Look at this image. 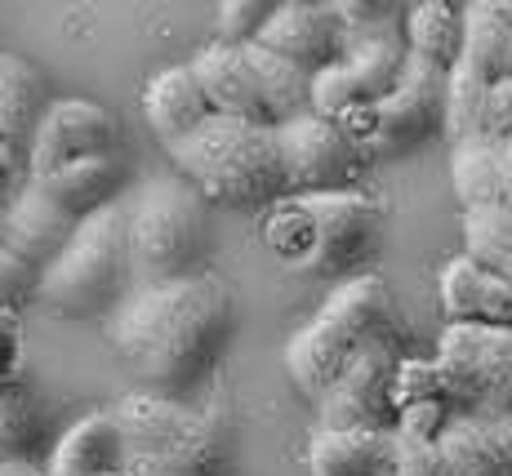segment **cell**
I'll return each instance as SVG.
<instances>
[{
    "mask_svg": "<svg viewBox=\"0 0 512 476\" xmlns=\"http://www.w3.org/2000/svg\"><path fill=\"white\" fill-rule=\"evenodd\" d=\"M232 330V294L205 272H187L179 281L139 285L112 316V343L147 392L179 396L219 361Z\"/></svg>",
    "mask_w": 512,
    "mask_h": 476,
    "instance_id": "obj_1",
    "label": "cell"
},
{
    "mask_svg": "<svg viewBox=\"0 0 512 476\" xmlns=\"http://www.w3.org/2000/svg\"><path fill=\"white\" fill-rule=\"evenodd\" d=\"M388 339H397V307L383 276H348L330 290L321 312L285 343V374L308 401H321L361 361V352Z\"/></svg>",
    "mask_w": 512,
    "mask_h": 476,
    "instance_id": "obj_2",
    "label": "cell"
},
{
    "mask_svg": "<svg viewBox=\"0 0 512 476\" xmlns=\"http://www.w3.org/2000/svg\"><path fill=\"white\" fill-rule=\"evenodd\" d=\"M179 178L196 187L205 201L223 205H277L285 192L277 130L232 116H210L192 138L170 147Z\"/></svg>",
    "mask_w": 512,
    "mask_h": 476,
    "instance_id": "obj_3",
    "label": "cell"
},
{
    "mask_svg": "<svg viewBox=\"0 0 512 476\" xmlns=\"http://www.w3.org/2000/svg\"><path fill=\"white\" fill-rule=\"evenodd\" d=\"M134 294V259H130V201H112L85 214L67 250L41 272V299L49 312L63 316H98L121 307Z\"/></svg>",
    "mask_w": 512,
    "mask_h": 476,
    "instance_id": "obj_4",
    "label": "cell"
},
{
    "mask_svg": "<svg viewBox=\"0 0 512 476\" xmlns=\"http://www.w3.org/2000/svg\"><path fill=\"white\" fill-rule=\"evenodd\" d=\"M125 472L130 476H223L228 472V436L205 410L161 392H130L121 405Z\"/></svg>",
    "mask_w": 512,
    "mask_h": 476,
    "instance_id": "obj_5",
    "label": "cell"
},
{
    "mask_svg": "<svg viewBox=\"0 0 512 476\" xmlns=\"http://www.w3.org/2000/svg\"><path fill=\"white\" fill-rule=\"evenodd\" d=\"M205 245V196L187 178H147L130 201L134 290L187 276Z\"/></svg>",
    "mask_w": 512,
    "mask_h": 476,
    "instance_id": "obj_6",
    "label": "cell"
},
{
    "mask_svg": "<svg viewBox=\"0 0 512 476\" xmlns=\"http://www.w3.org/2000/svg\"><path fill=\"white\" fill-rule=\"evenodd\" d=\"M437 365L455 414H512V330L446 325Z\"/></svg>",
    "mask_w": 512,
    "mask_h": 476,
    "instance_id": "obj_7",
    "label": "cell"
},
{
    "mask_svg": "<svg viewBox=\"0 0 512 476\" xmlns=\"http://www.w3.org/2000/svg\"><path fill=\"white\" fill-rule=\"evenodd\" d=\"M277 147H281L285 192L290 196L348 192L370 161L339 125L326 121V116H317V112L277 125Z\"/></svg>",
    "mask_w": 512,
    "mask_h": 476,
    "instance_id": "obj_8",
    "label": "cell"
},
{
    "mask_svg": "<svg viewBox=\"0 0 512 476\" xmlns=\"http://www.w3.org/2000/svg\"><path fill=\"white\" fill-rule=\"evenodd\" d=\"M397 339L374 343L317 401L321 432H392L397 428Z\"/></svg>",
    "mask_w": 512,
    "mask_h": 476,
    "instance_id": "obj_9",
    "label": "cell"
},
{
    "mask_svg": "<svg viewBox=\"0 0 512 476\" xmlns=\"http://www.w3.org/2000/svg\"><path fill=\"white\" fill-rule=\"evenodd\" d=\"M446 76L450 72H441V67L410 54L401 85L374 107L370 161L397 156V152H406V147H415L419 138L441 130V121H446Z\"/></svg>",
    "mask_w": 512,
    "mask_h": 476,
    "instance_id": "obj_10",
    "label": "cell"
},
{
    "mask_svg": "<svg viewBox=\"0 0 512 476\" xmlns=\"http://www.w3.org/2000/svg\"><path fill=\"white\" fill-rule=\"evenodd\" d=\"M116 152V121L94 98H63L45 112L41 130L27 147V170L32 178H49L67 165H81L90 156Z\"/></svg>",
    "mask_w": 512,
    "mask_h": 476,
    "instance_id": "obj_11",
    "label": "cell"
},
{
    "mask_svg": "<svg viewBox=\"0 0 512 476\" xmlns=\"http://www.w3.org/2000/svg\"><path fill=\"white\" fill-rule=\"evenodd\" d=\"M263 49H272V54L290 58V63H299L303 72H326L343 58V49H348V27H343L339 9L330 5H312V0H285V5L272 9L268 27L259 32Z\"/></svg>",
    "mask_w": 512,
    "mask_h": 476,
    "instance_id": "obj_12",
    "label": "cell"
},
{
    "mask_svg": "<svg viewBox=\"0 0 512 476\" xmlns=\"http://www.w3.org/2000/svg\"><path fill=\"white\" fill-rule=\"evenodd\" d=\"M303 205H308L312 227H317L312 272L317 276L348 272L370 250L374 227H379V205L370 196H361L357 187H348V192H312L303 196Z\"/></svg>",
    "mask_w": 512,
    "mask_h": 476,
    "instance_id": "obj_13",
    "label": "cell"
},
{
    "mask_svg": "<svg viewBox=\"0 0 512 476\" xmlns=\"http://www.w3.org/2000/svg\"><path fill=\"white\" fill-rule=\"evenodd\" d=\"M192 72L201 81L205 98H210L214 116H232V121H250V125H272L268 98H263L259 72L250 63V49L245 45H228V41H210L196 49Z\"/></svg>",
    "mask_w": 512,
    "mask_h": 476,
    "instance_id": "obj_14",
    "label": "cell"
},
{
    "mask_svg": "<svg viewBox=\"0 0 512 476\" xmlns=\"http://www.w3.org/2000/svg\"><path fill=\"white\" fill-rule=\"evenodd\" d=\"M76 223H81V218L72 210H63L41 183H27L23 192L0 210V241L45 272V267L67 250V241L76 236Z\"/></svg>",
    "mask_w": 512,
    "mask_h": 476,
    "instance_id": "obj_15",
    "label": "cell"
},
{
    "mask_svg": "<svg viewBox=\"0 0 512 476\" xmlns=\"http://www.w3.org/2000/svg\"><path fill=\"white\" fill-rule=\"evenodd\" d=\"M441 312L446 325H490V330H512V281L490 267H481L468 254H455L441 267Z\"/></svg>",
    "mask_w": 512,
    "mask_h": 476,
    "instance_id": "obj_16",
    "label": "cell"
},
{
    "mask_svg": "<svg viewBox=\"0 0 512 476\" xmlns=\"http://www.w3.org/2000/svg\"><path fill=\"white\" fill-rule=\"evenodd\" d=\"M437 450L441 476H512V414H455Z\"/></svg>",
    "mask_w": 512,
    "mask_h": 476,
    "instance_id": "obj_17",
    "label": "cell"
},
{
    "mask_svg": "<svg viewBox=\"0 0 512 476\" xmlns=\"http://www.w3.org/2000/svg\"><path fill=\"white\" fill-rule=\"evenodd\" d=\"M143 116H147L156 143H161L165 152H170V147H179L183 138H192L205 121H210L214 107H210V98H205L201 81H196L192 63L165 67V72H156L152 81H147V89H143Z\"/></svg>",
    "mask_w": 512,
    "mask_h": 476,
    "instance_id": "obj_18",
    "label": "cell"
},
{
    "mask_svg": "<svg viewBox=\"0 0 512 476\" xmlns=\"http://www.w3.org/2000/svg\"><path fill=\"white\" fill-rule=\"evenodd\" d=\"M49 476H116L125 468V428L116 410H90L58 436Z\"/></svg>",
    "mask_w": 512,
    "mask_h": 476,
    "instance_id": "obj_19",
    "label": "cell"
},
{
    "mask_svg": "<svg viewBox=\"0 0 512 476\" xmlns=\"http://www.w3.org/2000/svg\"><path fill=\"white\" fill-rule=\"evenodd\" d=\"M308 476H397L392 432H312L303 454Z\"/></svg>",
    "mask_w": 512,
    "mask_h": 476,
    "instance_id": "obj_20",
    "label": "cell"
},
{
    "mask_svg": "<svg viewBox=\"0 0 512 476\" xmlns=\"http://www.w3.org/2000/svg\"><path fill=\"white\" fill-rule=\"evenodd\" d=\"M401 32H406V49L423 63L459 67L464 58V36H468V5H450V0H419L401 14Z\"/></svg>",
    "mask_w": 512,
    "mask_h": 476,
    "instance_id": "obj_21",
    "label": "cell"
},
{
    "mask_svg": "<svg viewBox=\"0 0 512 476\" xmlns=\"http://www.w3.org/2000/svg\"><path fill=\"white\" fill-rule=\"evenodd\" d=\"M49 107L54 103L45 94V76L27 58L0 54V138L14 147H32Z\"/></svg>",
    "mask_w": 512,
    "mask_h": 476,
    "instance_id": "obj_22",
    "label": "cell"
},
{
    "mask_svg": "<svg viewBox=\"0 0 512 476\" xmlns=\"http://www.w3.org/2000/svg\"><path fill=\"white\" fill-rule=\"evenodd\" d=\"M32 183H41L63 210L85 218V214L103 210V205L121 201L116 192H121V183H125V165L116 152H107V156H90V161H81V165H67V170H58L49 178H32Z\"/></svg>",
    "mask_w": 512,
    "mask_h": 476,
    "instance_id": "obj_23",
    "label": "cell"
},
{
    "mask_svg": "<svg viewBox=\"0 0 512 476\" xmlns=\"http://www.w3.org/2000/svg\"><path fill=\"white\" fill-rule=\"evenodd\" d=\"M450 183H455L464 214L504 205V143H495V138L455 143L450 147Z\"/></svg>",
    "mask_w": 512,
    "mask_h": 476,
    "instance_id": "obj_24",
    "label": "cell"
},
{
    "mask_svg": "<svg viewBox=\"0 0 512 476\" xmlns=\"http://www.w3.org/2000/svg\"><path fill=\"white\" fill-rule=\"evenodd\" d=\"M464 67L481 81L499 85L512 76V27L495 14L490 0H468V36H464Z\"/></svg>",
    "mask_w": 512,
    "mask_h": 476,
    "instance_id": "obj_25",
    "label": "cell"
},
{
    "mask_svg": "<svg viewBox=\"0 0 512 476\" xmlns=\"http://www.w3.org/2000/svg\"><path fill=\"white\" fill-rule=\"evenodd\" d=\"M245 49H250V63H254V72H259L272 125L308 116L312 112V72H303L299 63H290V58L272 54V49H263V45H245Z\"/></svg>",
    "mask_w": 512,
    "mask_h": 476,
    "instance_id": "obj_26",
    "label": "cell"
},
{
    "mask_svg": "<svg viewBox=\"0 0 512 476\" xmlns=\"http://www.w3.org/2000/svg\"><path fill=\"white\" fill-rule=\"evenodd\" d=\"M263 241H268V250L277 254L285 267H294V272H312L317 227H312V214H308V205H303V196H281L277 205H268Z\"/></svg>",
    "mask_w": 512,
    "mask_h": 476,
    "instance_id": "obj_27",
    "label": "cell"
},
{
    "mask_svg": "<svg viewBox=\"0 0 512 476\" xmlns=\"http://www.w3.org/2000/svg\"><path fill=\"white\" fill-rule=\"evenodd\" d=\"M490 81H481L472 67H450L446 76V121H441V134L455 143H468V138H481V125H486V103H490Z\"/></svg>",
    "mask_w": 512,
    "mask_h": 476,
    "instance_id": "obj_28",
    "label": "cell"
},
{
    "mask_svg": "<svg viewBox=\"0 0 512 476\" xmlns=\"http://www.w3.org/2000/svg\"><path fill=\"white\" fill-rule=\"evenodd\" d=\"M464 254L512 281V210L508 205L464 214Z\"/></svg>",
    "mask_w": 512,
    "mask_h": 476,
    "instance_id": "obj_29",
    "label": "cell"
},
{
    "mask_svg": "<svg viewBox=\"0 0 512 476\" xmlns=\"http://www.w3.org/2000/svg\"><path fill=\"white\" fill-rule=\"evenodd\" d=\"M41 441V414L27 401L0 392V468L18 459H32V445Z\"/></svg>",
    "mask_w": 512,
    "mask_h": 476,
    "instance_id": "obj_30",
    "label": "cell"
},
{
    "mask_svg": "<svg viewBox=\"0 0 512 476\" xmlns=\"http://www.w3.org/2000/svg\"><path fill=\"white\" fill-rule=\"evenodd\" d=\"M410 405H450V388H446V374H441L437 356H432V361H406V356H401L397 414L410 410ZM450 410H455V405H450Z\"/></svg>",
    "mask_w": 512,
    "mask_h": 476,
    "instance_id": "obj_31",
    "label": "cell"
},
{
    "mask_svg": "<svg viewBox=\"0 0 512 476\" xmlns=\"http://www.w3.org/2000/svg\"><path fill=\"white\" fill-rule=\"evenodd\" d=\"M272 9L277 5H254V0H228V5H219V41L254 45L259 41V32L268 27Z\"/></svg>",
    "mask_w": 512,
    "mask_h": 476,
    "instance_id": "obj_32",
    "label": "cell"
},
{
    "mask_svg": "<svg viewBox=\"0 0 512 476\" xmlns=\"http://www.w3.org/2000/svg\"><path fill=\"white\" fill-rule=\"evenodd\" d=\"M36 290H41V267L27 263L23 254L0 241V303L23 299V294H36Z\"/></svg>",
    "mask_w": 512,
    "mask_h": 476,
    "instance_id": "obj_33",
    "label": "cell"
},
{
    "mask_svg": "<svg viewBox=\"0 0 512 476\" xmlns=\"http://www.w3.org/2000/svg\"><path fill=\"white\" fill-rule=\"evenodd\" d=\"M32 183V170H27V152L0 138V210L14 201L23 187Z\"/></svg>",
    "mask_w": 512,
    "mask_h": 476,
    "instance_id": "obj_34",
    "label": "cell"
},
{
    "mask_svg": "<svg viewBox=\"0 0 512 476\" xmlns=\"http://www.w3.org/2000/svg\"><path fill=\"white\" fill-rule=\"evenodd\" d=\"M481 138H495V143H508L512 138V76L490 89L486 103V125H481Z\"/></svg>",
    "mask_w": 512,
    "mask_h": 476,
    "instance_id": "obj_35",
    "label": "cell"
},
{
    "mask_svg": "<svg viewBox=\"0 0 512 476\" xmlns=\"http://www.w3.org/2000/svg\"><path fill=\"white\" fill-rule=\"evenodd\" d=\"M0 476H49V468H41L36 459H18V463H5Z\"/></svg>",
    "mask_w": 512,
    "mask_h": 476,
    "instance_id": "obj_36",
    "label": "cell"
},
{
    "mask_svg": "<svg viewBox=\"0 0 512 476\" xmlns=\"http://www.w3.org/2000/svg\"><path fill=\"white\" fill-rule=\"evenodd\" d=\"M504 205L512 210V138L504 143Z\"/></svg>",
    "mask_w": 512,
    "mask_h": 476,
    "instance_id": "obj_37",
    "label": "cell"
},
{
    "mask_svg": "<svg viewBox=\"0 0 512 476\" xmlns=\"http://www.w3.org/2000/svg\"><path fill=\"white\" fill-rule=\"evenodd\" d=\"M116 476H130V472H125V468H121V472H116Z\"/></svg>",
    "mask_w": 512,
    "mask_h": 476,
    "instance_id": "obj_38",
    "label": "cell"
}]
</instances>
